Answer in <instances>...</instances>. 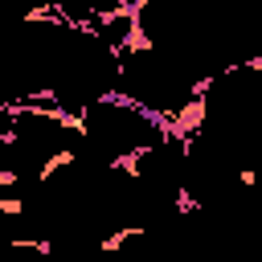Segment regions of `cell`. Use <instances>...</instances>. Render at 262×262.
Instances as JSON below:
<instances>
[{
  "mask_svg": "<svg viewBox=\"0 0 262 262\" xmlns=\"http://www.w3.org/2000/svg\"><path fill=\"white\" fill-rule=\"evenodd\" d=\"M74 160H78V151H74V147H53V151L45 156V164L37 168V180H41V184H45V180H53V176H57L61 168H70Z\"/></svg>",
  "mask_w": 262,
  "mask_h": 262,
  "instance_id": "obj_1",
  "label": "cell"
},
{
  "mask_svg": "<svg viewBox=\"0 0 262 262\" xmlns=\"http://www.w3.org/2000/svg\"><path fill=\"white\" fill-rule=\"evenodd\" d=\"M254 180H258L254 168H237V184H242V188H254Z\"/></svg>",
  "mask_w": 262,
  "mask_h": 262,
  "instance_id": "obj_2",
  "label": "cell"
},
{
  "mask_svg": "<svg viewBox=\"0 0 262 262\" xmlns=\"http://www.w3.org/2000/svg\"><path fill=\"white\" fill-rule=\"evenodd\" d=\"M16 180H20V172H16V168H0V188H12Z\"/></svg>",
  "mask_w": 262,
  "mask_h": 262,
  "instance_id": "obj_3",
  "label": "cell"
}]
</instances>
